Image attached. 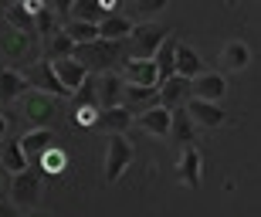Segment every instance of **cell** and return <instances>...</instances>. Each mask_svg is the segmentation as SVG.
Instances as JSON below:
<instances>
[{
	"label": "cell",
	"instance_id": "obj_28",
	"mask_svg": "<svg viewBox=\"0 0 261 217\" xmlns=\"http://www.w3.org/2000/svg\"><path fill=\"white\" fill-rule=\"evenodd\" d=\"M65 167H68V153L61 146H51L38 156V170H44V173H61Z\"/></svg>",
	"mask_w": 261,
	"mask_h": 217
},
{
	"label": "cell",
	"instance_id": "obj_19",
	"mask_svg": "<svg viewBox=\"0 0 261 217\" xmlns=\"http://www.w3.org/2000/svg\"><path fill=\"white\" fill-rule=\"evenodd\" d=\"M170 122H173V112L163 105H153L139 116V126L149 132V136H170Z\"/></svg>",
	"mask_w": 261,
	"mask_h": 217
},
{
	"label": "cell",
	"instance_id": "obj_24",
	"mask_svg": "<svg viewBox=\"0 0 261 217\" xmlns=\"http://www.w3.org/2000/svg\"><path fill=\"white\" fill-rule=\"evenodd\" d=\"M61 31H65L68 38H71V44H75V48L98 41V24H85V20H68V24H61Z\"/></svg>",
	"mask_w": 261,
	"mask_h": 217
},
{
	"label": "cell",
	"instance_id": "obj_1",
	"mask_svg": "<svg viewBox=\"0 0 261 217\" xmlns=\"http://www.w3.org/2000/svg\"><path fill=\"white\" fill-rule=\"evenodd\" d=\"M55 105H58L55 95H44V92H34V89L20 95V112L31 122V129H48L55 122V112H58Z\"/></svg>",
	"mask_w": 261,
	"mask_h": 217
},
{
	"label": "cell",
	"instance_id": "obj_6",
	"mask_svg": "<svg viewBox=\"0 0 261 217\" xmlns=\"http://www.w3.org/2000/svg\"><path fill=\"white\" fill-rule=\"evenodd\" d=\"M28 78V85H34V92H44V95H55V99H71V92L61 85L58 78H55V68H51V61H34V68H31V75H24Z\"/></svg>",
	"mask_w": 261,
	"mask_h": 217
},
{
	"label": "cell",
	"instance_id": "obj_20",
	"mask_svg": "<svg viewBox=\"0 0 261 217\" xmlns=\"http://www.w3.org/2000/svg\"><path fill=\"white\" fill-rule=\"evenodd\" d=\"M17 143H20V149H24V156L34 163V159H38L44 149L55 146V132H51V129H31L28 136H20Z\"/></svg>",
	"mask_w": 261,
	"mask_h": 217
},
{
	"label": "cell",
	"instance_id": "obj_21",
	"mask_svg": "<svg viewBox=\"0 0 261 217\" xmlns=\"http://www.w3.org/2000/svg\"><path fill=\"white\" fill-rule=\"evenodd\" d=\"M176 44H180V41H176V38H170V34H166V38H163V44H160V48H156V55H153V65H156V78H160V82L173 78Z\"/></svg>",
	"mask_w": 261,
	"mask_h": 217
},
{
	"label": "cell",
	"instance_id": "obj_35",
	"mask_svg": "<svg viewBox=\"0 0 261 217\" xmlns=\"http://www.w3.org/2000/svg\"><path fill=\"white\" fill-rule=\"evenodd\" d=\"M0 217H20V214H17V207H14L10 200H0Z\"/></svg>",
	"mask_w": 261,
	"mask_h": 217
},
{
	"label": "cell",
	"instance_id": "obj_7",
	"mask_svg": "<svg viewBox=\"0 0 261 217\" xmlns=\"http://www.w3.org/2000/svg\"><path fill=\"white\" fill-rule=\"evenodd\" d=\"M119 78H122V85H143V89H156L160 85L153 58H126Z\"/></svg>",
	"mask_w": 261,
	"mask_h": 217
},
{
	"label": "cell",
	"instance_id": "obj_8",
	"mask_svg": "<svg viewBox=\"0 0 261 217\" xmlns=\"http://www.w3.org/2000/svg\"><path fill=\"white\" fill-rule=\"evenodd\" d=\"M0 51H4L10 61H28L31 55H34V34H31V31L7 28L0 34Z\"/></svg>",
	"mask_w": 261,
	"mask_h": 217
},
{
	"label": "cell",
	"instance_id": "obj_10",
	"mask_svg": "<svg viewBox=\"0 0 261 217\" xmlns=\"http://www.w3.org/2000/svg\"><path fill=\"white\" fill-rule=\"evenodd\" d=\"M184 112L190 116V122H194V126H200V129H217V126L224 122V108H221V102H200V99H190Z\"/></svg>",
	"mask_w": 261,
	"mask_h": 217
},
{
	"label": "cell",
	"instance_id": "obj_12",
	"mask_svg": "<svg viewBox=\"0 0 261 217\" xmlns=\"http://www.w3.org/2000/svg\"><path fill=\"white\" fill-rule=\"evenodd\" d=\"M133 34V20L126 14H106L98 20V41H109V44H119Z\"/></svg>",
	"mask_w": 261,
	"mask_h": 217
},
{
	"label": "cell",
	"instance_id": "obj_17",
	"mask_svg": "<svg viewBox=\"0 0 261 217\" xmlns=\"http://www.w3.org/2000/svg\"><path fill=\"white\" fill-rule=\"evenodd\" d=\"M200 177H203V159H200V149L194 146H184V156H180V180H184L190 190L200 187Z\"/></svg>",
	"mask_w": 261,
	"mask_h": 217
},
{
	"label": "cell",
	"instance_id": "obj_27",
	"mask_svg": "<svg viewBox=\"0 0 261 217\" xmlns=\"http://www.w3.org/2000/svg\"><path fill=\"white\" fill-rule=\"evenodd\" d=\"M34 28H38V34L44 41L48 38H55L61 31V24H58V7H51V4H44V10H41L38 17H34Z\"/></svg>",
	"mask_w": 261,
	"mask_h": 217
},
{
	"label": "cell",
	"instance_id": "obj_23",
	"mask_svg": "<svg viewBox=\"0 0 261 217\" xmlns=\"http://www.w3.org/2000/svg\"><path fill=\"white\" fill-rule=\"evenodd\" d=\"M122 105L129 108V112H136V108H153L160 105V99H156V89H143V85H122Z\"/></svg>",
	"mask_w": 261,
	"mask_h": 217
},
{
	"label": "cell",
	"instance_id": "obj_3",
	"mask_svg": "<svg viewBox=\"0 0 261 217\" xmlns=\"http://www.w3.org/2000/svg\"><path fill=\"white\" fill-rule=\"evenodd\" d=\"M166 28L156 24V20H146V24H133V34H129V58H153L156 48L163 44Z\"/></svg>",
	"mask_w": 261,
	"mask_h": 217
},
{
	"label": "cell",
	"instance_id": "obj_15",
	"mask_svg": "<svg viewBox=\"0 0 261 217\" xmlns=\"http://www.w3.org/2000/svg\"><path fill=\"white\" fill-rule=\"evenodd\" d=\"M51 68H55V78H58L61 85H65V89L71 92V95H75V89H78V85H82V82L88 78V71L82 68V65H78L75 58H61V61H51Z\"/></svg>",
	"mask_w": 261,
	"mask_h": 217
},
{
	"label": "cell",
	"instance_id": "obj_26",
	"mask_svg": "<svg viewBox=\"0 0 261 217\" xmlns=\"http://www.w3.org/2000/svg\"><path fill=\"white\" fill-rule=\"evenodd\" d=\"M68 14H71V20L98 24V20L106 17V7H102L98 0H78V4H71V7H68Z\"/></svg>",
	"mask_w": 261,
	"mask_h": 217
},
{
	"label": "cell",
	"instance_id": "obj_2",
	"mask_svg": "<svg viewBox=\"0 0 261 217\" xmlns=\"http://www.w3.org/2000/svg\"><path fill=\"white\" fill-rule=\"evenodd\" d=\"M71 58L82 65V68L88 71V75H95V71H106L112 68L119 61V44H109V41H92V44H82V48H75V55Z\"/></svg>",
	"mask_w": 261,
	"mask_h": 217
},
{
	"label": "cell",
	"instance_id": "obj_9",
	"mask_svg": "<svg viewBox=\"0 0 261 217\" xmlns=\"http://www.w3.org/2000/svg\"><path fill=\"white\" fill-rule=\"evenodd\" d=\"M190 89H194V95H190V99L221 102L224 92H227V78H224V75H217V71H203V75H197V78L190 82Z\"/></svg>",
	"mask_w": 261,
	"mask_h": 217
},
{
	"label": "cell",
	"instance_id": "obj_31",
	"mask_svg": "<svg viewBox=\"0 0 261 217\" xmlns=\"http://www.w3.org/2000/svg\"><path fill=\"white\" fill-rule=\"evenodd\" d=\"M71 55H75V44H71V38L65 31L48 38V61H61V58H71Z\"/></svg>",
	"mask_w": 261,
	"mask_h": 217
},
{
	"label": "cell",
	"instance_id": "obj_29",
	"mask_svg": "<svg viewBox=\"0 0 261 217\" xmlns=\"http://www.w3.org/2000/svg\"><path fill=\"white\" fill-rule=\"evenodd\" d=\"M170 132H173L184 146H190V139H194V132H197V126L190 122V116H187L184 108H176L173 112V122H170Z\"/></svg>",
	"mask_w": 261,
	"mask_h": 217
},
{
	"label": "cell",
	"instance_id": "obj_30",
	"mask_svg": "<svg viewBox=\"0 0 261 217\" xmlns=\"http://www.w3.org/2000/svg\"><path fill=\"white\" fill-rule=\"evenodd\" d=\"M7 24L14 31H31V34H34V17H31L28 4H10L7 7Z\"/></svg>",
	"mask_w": 261,
	"mask_h": 217
},
{
	"label": "cell",
	"instance_id": "obj_33",
	"mask_svg": "<svg viewBox=\"0 0 261 217\" xmlns=\"http://www.w3.org/2000/svg\"><path fill=\"white\" fill-rule=\"evenodd\" d=\"M163 7H166L163 0H149V4H136V14H139V17H143V24H146V20L153 17V14H160Z\"/></svg>",
	"mask_w": 261,
	"mask_h": 217
},
{
	"label": "cell",
	"instance_id": "obj_18",
	"mask_svg": "<svg viewBox=\"0 0 261 217\" xmlns=\"http://www.w3.org/2000/svg\"><path fill=\"white\" fill-rule=\"evenodd\" d=\"M251 65V48L244 41H227L221 48V68L224 71H241Z\"/></svg>",
	"mask_w": 261,
	"mask_h": 217
},
{
	"label": "cell",
	"instance_id": "obj_34",
	"mask_svg": "<svg viewBox=\"0 0 261 217\" xmlns=\"http://www.w3.org/2000/svg\"><path fill=\"white\" fill-rule=\"evenodd\" d=\"M78 126H98V108L95 105H82L78 108Z\"/></svg>",
	"mask_w": 261,
	"mask_h": 217
},
{
	"label": "cell",
	"instance_id": "obj_16",
	"mask_svg": "<svg viewBox=\"0 0 261 217\" xmlns=\"http://www.w3.org/2000/svg\"><path fill=\"white\" fill-rule=\"evenodd\" d=\"M28 167H31V159L24 156V149H20L17 139L0 143V170H7L10 177H17V173H24Z\"/></svg>",
	"mask_w": 261,
	"mask_h": 217
},
{
	"label": "cell",
	"instance_id": "obj_11",
	"mask_svg": "<svg viewBox=\"0 0 261 217\" xmlns=\"http://www.w3.org/2000/svg\"><path fill=\"white\" fill-rule=\"evenodd\" d=\"M122 105V78H119V71H106L102 78H98V89H95V108H116Z\"/></svg>",
	"mask_w": 261,
	"mask_h": 217
},
{
	"label": "cell",
	"instance_id": "obj_37",
	"mask_svg": "<svg viewBox=\"0 0 261 217\" xmlns=\"http://www.w3.org/2000/svg\"><path fill=\"white\" fill-rule=\"evenodd\" d=\"M24 217H51V214H48V210H38V207H34V210H28Z\"/></svg>",
	"mask_w": 261,
	"mask_h": 217
},
{
	"label": "cell",
	"instance_id": "obj_14",
	"mask_svg": "<svg viewBox=\"0 0 261 217\" xmlns=\"http://www.w3.org/2000/svg\"><path fill=\"white\" fill-rule=\"evenodd\" d=\"M187 89H190V82L180 78V75H173V78H166V82H160V85H156V99H160V105H163V108H170V112H173V108H180Z\"/></svg>",
	"mask_w": 261,
	"mask_h": 217
},
{
	"label": "cell",
	"instance_id": "obj_13",
	"mask_svg": "<svg viewBox=\"0 0 261 217\" xmlns=\"http://www.w3.org/2000/svg\"><path fill=\"white\" fill-rule=\"evenodd\" d=\"M173 75L194 82L197 75H203V61L190 44H176V61H173Z\"/></svg>",
	"mask_w": 261,
	"mask_h": 217
},
{
	"label": "cell",
	"instance_id": "obj_36",
	"mask_svg": "<svg viewBox=\"0 0 261 217\" xmlns=\"http://www.w3.org/2000/svg\"><path fill=\"white\" fill-rule=\"evenodd\" d=\"M7 129H10V122H7V116L0 112V136H7Z\"/></svg>",
	"mask_w": 261,
	"mask_h": 217
},
{
	"label": "cell",
	"instance_id": "obj_4",
	"mask_svg": "<svg viewBox=\"0 0 261 217\" xmlns=\"http://www.w3.org/2000/svg\"><path fill=\"white\" fill-rule=\"evenodd\" d=\"M129 163H133V143L126 139V132L109 136V146H106V183H116V180L129 170Z\"/></svg>",
	"mask_w": 261,
	"mask_h": 217
},
{
	"label": "cell",
	"instance_id": "obj_22",
	"mask_svg": "<svg viewBox=\"0 0 261 217\" xmlns=\"http://www.w3.org/2000/svg\"><path fill=\"white\" fill-rule=\"evenodd\" d=\"M28 92V78L17 68H0V102H14Z\"/></svg>",
	"mask_w": 261,
	"mask_h": 217
},
{
	"label": "cell",
	"instance_id": "obj_32",
	"mask_svg": "<svg viewBox=\"0 0 261 217\" xmlns=\"http://www.w3.org/2000/svg\"><path fill=\"white\" fill-rule=\"evenodd\" d=\"M95 89H98V78H95V75H88V78L75 89V95H71L75 108H82V105H95Z\"/></svg>",
	"mask_w": 261,
	"mask_h": 217
},
{
	"label": "cell",
	"instance_id": "obj_25",
	"mask_svg": "<svg viewBox=\"0 0 261 217\" xmlns=\"http://www.w3.org/2000/svg\"><path fill=\"white\" fill-rule=\"evenodd\" d=\"M129 122H133V112H129L126 105H116V108H106L102 116H98V126H106L112 136L116 132H126L129 129Z\"/></svg>",
	"mask_w": 261,
	"mask_h": 217
},
{
	"label": "cell",
	"instance_id": "obj_38",
	"mask_svg": "<svg viewBox=\"0 0 261 217\" xmlns=\"http://www.w3.org/2000/svg\"><path fill=\"white\" fill-rule=\"evenodd\" d=\"M0 183H4V170H0Z\"/></svg>",
	"mask_w": 261,
	"mask_h": 217
},
{
	"label": "cell",
	"instance_id": "obj_5",
	"mask_svg": "<svg viewBox=\"0 0 261 217\" xmlns=\"http://www.w3.org/2000/svg\"><path fill=\"white\" fill-rule=\"evenodd\" d=\"M38 197H41L38 167H28L24 173L10 177V204H14V207H28V210H34V207H38Z\"/></svg>",
	"mask_w": 261,
	"mask_h": 217
}]
</instances>
